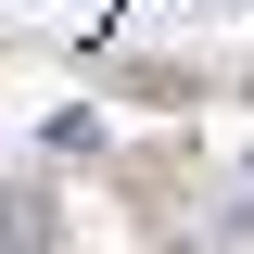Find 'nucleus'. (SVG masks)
<instances>
[{
  "mask_svg": "<svg viewBox=\"0 0 254 254\" xmlns=\"http://www.w3.org/2000/svg\"><path fill=\"white\" fill-rule=\"evenodd\" d=\"M51 242H64V216L38 203V190H26V203H0V254H51Z\"/></svg>",
  "mask_w": 254,
  "mask_h": 254,
  "instance_id": "1",
  "label": "nucleus"
}]
</instances>
